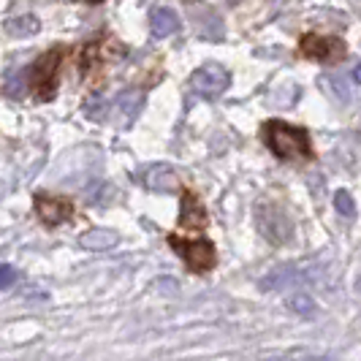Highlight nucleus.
<instances>
[{"label": "nucleus", "instance_id": "obj_19", "mask_svg": "<svg viewBox=\"0 0 361 361\" xmlns=\"http://www.w3.org/2000/svg\"><path fill=\"white\" fill-rule=\"evenodd\" d=\"M19 283V271L14 267H0V290H8Z\"/></svg>", "mask_w": 361, "mask_h": 361}, {"label": "nucleus", "instance_id": "obj_17", "mask_svg": "<svg viewBox=\"0 0 361 361\" xmlns=\"http://www.w3.org/2000/svg\"><path fill=\"white\" fill-rule=\"evenodd\" d=\"M334 207H337V212H340L343 217L356 215V201H353V196H350L348 190H337V196H334Z\"/></svg>", "mask_w": 361, "mask_h": 361}, {"label": "nucleus", "instance_id": "obj_18", "mask_svg": "<svg viewBox=\"0 0 361 361\" xmlns=\"http://www.w3.org/2000/svg\"><path fill=\"white\" fill-rule=\"evenodd\" d=\"M85 114L90 117V120H104V114H106V104H104V98L98 95V98H90L87 101V106H85Z\"/></svg>", "mask_w": 361, "mask_h": 361}, {"label": "nucleus", "instance_id": "obj_4", "mask_svg": "<svg viewBox=\"0 0 361 361\" xmlns=\"http://www.w3.org/2000/svg\"><path fill=\"white\" fill-rule=\"evenodd\" d=\"M228 82H231V73L220 63H204L190 76V87H193V92H199L201 98H217L220 92H226Z\"/></svg>", "mask_w": 361, "mask_h": 361}, {"label": "nucleus", "instance_id": "obj_10", "mask_svg": "<svg viewBox=\"0 0 361 361\" xmlns=\"http://www.w3.org/2000/svg\"><path fill=\"white\" fill-rule=\"evenodd\" d=\"M180 223H182V226H188V228H201V226H207V212H204L201 201L196 199L190 190H185V193H182Z\"/></svg>", "mask_w": 361, "mask_h": 361}, {"label": "nucleus", "instance_id": "obj_20", "mask_svg": "<svg viewBox=\"0 0 361 361\" xmlns=\"http://www.w3.org/2000/svg\"><path fill=\"white\" fill-rule=\"evenodd\" d=\"M353 79L361 85V66H356V68H353Z\"/></svg>", "mask_w": 361, "mask_h": 361}, {"label": "nucleus", "instance_id": "obj_5", "mask_svg": "<svg viewBox=\"0 0 361 361\" xmlns=\"http://www.w3.org/2000/svg\"><path fill=\"white\" fill-rule=\"evenodd\" d=\"M169 242H171V247L180 250L185 264L193 271H209L215 267V247H212V242H207V239H180V236H171Z\"/></svg>", "mask_w": 361, "mask_h": 361}, {"label": "nucleus", "instance_id": "obj_11", "mask_svg": "<svg viewBox=\"0 0 361 361\" xmlns=\"http://www.w3.org/2000/svg\"><path fill=\"white\" fill-rule=\"evenodd\" d=\"M3 30L11 38H30L41 30V22H38V17H33V14H19V17L8 19V22L3 25Z\"/></svg>", "mask_w": 361, "mask_h": 361}, {"label": "nucleus", "instance_id": "obj_16", "mask_svg": "<svg viewBox=\"0 0 361 361\" xmlns=\"http://www.w3.org/2000/svg\"><path fill=\"white\" fill-rule=\"evenodd\" d=\"M288 307L299 315H310L315 310V299L307 296V293H290L288 296Z\"/></svg>", "mask_w": 361, "mask_h": 361}, {"label": "nucleus", "instance_id": "obj_6", "mask_svg": "<svg viewBox=\"0 0 361 361\" xmlns=\"http://www.w3.org/2000/svg\"><path fill=\"white\" fill-rule=\"evenodd\" d=\"M299 49L305 57H312V60H321V63H337L345 57V44L334 36H315V33H307L302 38Z\"/></svg>", "mask_w": 361, "mask_h": 361}, {"label": "nucleus", "instance_id": "obj_1", "mask_svg": "<svg viewBox=\"0 0 361 361\" xmlns=\"http://www.w3.org/2000/svg\"><path fill=\"white\" fill-rule=\"evenodd\" d=\"M264 142L271 152L283 161H310L312 149H310V136L305 128L288 126L280 120H271L264 126Z\"/></svg>", "mask_w": 361, "mask_h": 361}, {"label": "nucleus", "instance_id": "obj_12", "mask_svg": "<svg viewBox=\"0 0 361 361\" xmlns=\"http://www.w3.org/2000/svg\"><path fill=\"white\" fill-rule=\"evenodd\" d=\"M196 27L207 41H220L223 38V22L212 8H201V14L196 17Z\"/></svg>", "mask_w": 361, "mask_h": 361}, {"label": "nucleus", "instance_id": "obj_3", "mask_svg": "<svg viewBox=\"0 0 361 361\" xmlns=\"http://www.w3.org/2000/svg\"><path fill=\"white\" fill-rule=\"evenodd\" d=\"M255 226H258L261 236L267 242H271V245H286L290 239V234H293L290 217L277 204H271V201H261L255 207Z\"/></svg>", "mask_w": 361, "mask_h": 361}, {"label": "nucleus", "instance_id": "obj_7", "mask_svg": "<svg viewBox=\"0 0 361 361\" xmlns=\"http://www.w3.org/2000/svg\"><path fill=\"white\" fill-rule=\"evenodd\" d=\"M36 212L47 226H60V223H66V220L73 217V207H71V201H66V199H47V196H38Z\"/></svg>", "mask_w": 361, "mask_h": 361}, {"label": "nucleus", "instance_id": "obj_14", "mask_svg": "<svg viewBox=\"0 0 361 361\" xmlns=\"http://www.w3.org/2000/svg\"><path fill=\"white\" fill-rule=\"evenodd\" d=\"M79 242H82V247H87V250H109V247L117 245V234L109 231V228H92L87 234H82Z\"/></svg>", "mask_w": 361, "mask_h": 361}, {"label": "nucleus", "instance_id": "obj_15", "mask_svg": "<svg viewBox=\"0 0 361 361\" xmlns=\"http://www.w3.org/2000/svg\"><path fill=\"white\" fill-rule=\"evenodd\" d=\"M142 104H145V92L139 90H126L120 98H117V109L126 114V123L130 126L136 117H139V111H142Z\"/></svg>", "mask_w": 361, "mask_h": 361}, {"label": "nucleus", "instance_id": "obj_9", "mask_svg": "<svg viewBox=\"0 0 361 361\" xmlns=\"http://www.w3.org/2000/svg\"><path fill=\"white\" fill-rule=\"evenodd\" d=\"M149 30L155 38H166L180 30V17L171 8H152L149 14Z\"/></svg>", "mask_w": 361, "mask_h": 361}, {"label": "nucleus", "instance_id": "obj_13", "mask_svg": "<svg viewBox=\"0 0 361 361\" xmlns=\"http://www.w3.org/2000/svg\"><path fill=\"white\" fill-rule=\"evenodd\" d=\"M318 82H321V90H324L331 101H337V104H348V101H350V90H348V85H345L343 76L324 73Z\"/></svg>", "mask_w": 361, "mask_h": 361}, {"label": "nucleus", "instance_id": "obj_21", "mask_svg": "<svg viewBox=\"0 0 361 361\" xmlns=\"http://www.w3.org/2000/svg\"><path fill=\"white\" fill-rule=\"evenodd\" d=\"M87 3H101V0H87Z\"/></svg>", "mask_w": 361, "mask_h": 361}, {"label": "nucleus", "instance_id": "obj_2", "mask_svg": "<svg viewBox=\"0 0 361 361\" xmlns=\"http://www.w3.org/2000/svg\"><path fill=\"white\" fill-rule=\"evenodd\" d=\"M60 57H63V49H52V52L41 54L33 68L27 71V87L33 92L38 104H47L52 101L54 92H57V68H60Z\"/></svg>", "mask_w": 361, "mask_h": 361}, {"label": "nucleus", "instance_id": "obj_8", "mask_svg": "<svg viewBox=\"0 0 361 361\" xmlns=\"http://www.w3.org/2000/svg\"><path fill=\"white\" fill-rule=\"evenodd\" d=\"M145 182L147 188L155 190V193H174V190H180V180H177L174 169H169V166H152L145 174Z\"/></svg>", "mask_w": 361, "mask_h": 361}]
</instances>
